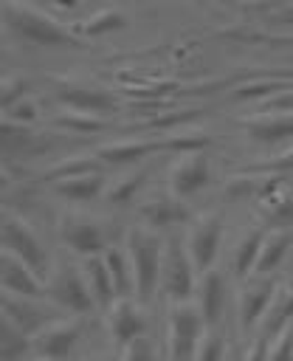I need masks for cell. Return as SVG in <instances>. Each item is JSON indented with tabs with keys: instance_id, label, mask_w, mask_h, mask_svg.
I'll return each mask as SVG.
<instances>
[{
	"instance_id": "obj_7",
	"label": "cell",
	"mask_w": 293,
	"mask_h": 361,
	"mask_svg": "<svg viewBox=\"0 0 293 361\" xmlns=\"http://www.w3.org/2000/svg\"><path fill=\"white\" fill-rule=\"evenodd\" d=\"M220 243H223V214L208 212V214H200L197 220H192V228L186 237V251H189L197 274H206L208 268H214Z\"/></svg>"
},
{
	"instance_id": "obj_40",
	"label": "cell",
	"mask_w": 293,
	"mask_h": 361,
	"mask_svg": "<svg viewBox=\"0 0 293 361\" xmlns=\"http://www.w3.org/2000/svg\"><path fill=\"white\" fill-rule=\"evenodd\" d=\"M56 3L65 6V8H73V6H76V0H56Z\"/></svg>"
},
{
	"instance_id": "obj_29",
	"label": "cell",
	"mask_w": 293,
	"mask_h": 361,
	"mask_svg": "<svg viewBox=\"0 0 293 361\" xmlns=\"http://www.w3.org/2000/svg\"><path fill=\"white\" fill-rule=\"evenodd\" d=\"M262 203H265L262 217H265L268 228H293V197L290 195H282L276 189Z\"/></svg>"
},
{
	"instance_id": "obj_1",
	"label": "cell",
	"mask_w": 293,
	"mask_h": 361,
	"mask_svg": "<svg viewBox=\"0 0 293 361\" xmlns=\"http://www.w3.org/2000/svg\"><path fill=\"white\" fill-rule=\"evenodd\" d=\"M0 20L23 39L31 45H45V48H85L82 37L73 34L70 28L59 25L54 17L45 11L20 3V0H0Z\"/></svg>"
},
{
	"instance_id": "obj_15",
	"label": "cell",
	"mask_w": 293,
	"mask_h": 361,
	"mask_svg": "<svg viewBox=\"0 0 293 361\" xmlns=\"http://www.w3.org/2000/svg\"><path fill=\"white\" fill-rule=\"evenodd\" d=\"M141 217L146 220L149 228H172V226L189 223L192 209L186 206L183 197H177L172 192H158L146 203H141Z\"/></svg>"
},
{
	"instance_id": "obj_31",
	"label": "cell",
	"mask_w": 293,
	"mask_h": 361,
	"mask_svg": "<svg viewBox=\"0 0 293 361\" xmlns=\"http://www.w3.org/2000/svg\"><path fill=\"white\" fill-rule=\"evenodd\" d=\"M228 355V341H225V333L217 330V327H208L200 347H197V358L194 361H225Z\"/></svg>"
},
{
	"instance_id": "obj_32",
	"label": "cell",
	"mask_w": 293,
	"mask_h": 361,
	"mask_svg": "<svg viewBox=\"0 0 293 361\" xmlns=\"http://www.w3.org/2000/svg\"><path fill=\"white\" fill-rule=\"evenodd\" d=\"M56 124H59V127H68V130H73V133H82V135L104 130V118H101V116H87V113H68V116H62Z\"/></svg>"
},
{
	"instance_id": "obj_12",
	"label": "cell",
	"mask_w": 293,
	"mask_h": 361,
	"mask_svg": "<svg viewBox=\"0 0 293 361\" xmlns=\"http://www.w3.org/2000/svg\"><path fill=\"white\" fill-rule=\"evenodd\" d=\"M208 183V158L206 152H186L177 155L172 172H169V192L189 200Z\"/></svg>"
},
{
	"instance_id": "obj_22",
	"label": "cell",
	"mask_w": 293,
	"mask_h": 361,
	"mask_svg": "<svg viewBox=\"0 0 293 361\" xmlns=\"http://www.w3.org/2000/svg\"><path fill=\"white\" fill-rule=\"evenodd\" d=\"M85 274H87V285L93 290V299L101 310H110L113 302L118 299L116 293V285H113V276H110V268H107V259L104 254L99 257H85Z\"/></svg>"
},
{
	"instance_id": "obj_28",
	"label": "cell",
	"mask_w": 293,
	"mask_h": 361,
	"mask_svg": "<svg viewBox=\"0 0 293 361\" xmlns=\"http://www.w3.org/2000/svg\"><path fill=\"white\" fill-rule=\"evenodd\" d=\"M127 14L118 11V8H101L96 14H90L82 25H79V34L82 37H101V34H110V31H121L127 28Z\"/></svg>"
},
{
	"instance_id": "obj_8",
	"label": "cell",
	"mask_w": 293,
	"mask_h": 361,
	"mask_svg": "<svg viewBox=\"0 0 293 361\" xmlns=\"http://www.w3.org/2000/svg\"><path fill=\"white\" fill-rule=\"evenodd\" d=\"M45 296H51L59 307H65V310H70L76 316H87V313H93V307H99L96 299H93V290L87 285V279H82V274L73 265L62 268L48 282V293Z\"/></svg>"
},
{
	"instance_id": "obj_2",
	"label": "cell",
	"mask_w": 293,
	"mask_h": 361,
	"mask_svg": "<svg viewBox=\"0 0 293 361\" xmlns=\"http://www.w3.org/2000/svg\"><path fill=\"white\" fill-rule=\"evenodd\" d=\"M127 254L132 262V276H135V299L144 305L155 296L158 282H161V262H163V243L155 231L135 226L127 234Z\"/></svg>"
},
{
	"instance_id": "obj_38",
	"label": "cell",
	"mask_w": 293,
	"mask_h": 361,
	"mask_svg": "<svg viewBox=\"0 0 293 361\" xmlns=\"http://www.w3.org/2000/svg\"><path fill=\"white\" fill-rule=\"evenodd\" d=\"M251 169H256V172H279V175H282V172H293V147L285 149L282 155L265 161V164H254Z\"/></svg>"
},
{
	"instance_id": "obj_37",
	"label": "cell",
	"mask_w": 293,
	"mask_h": 361,
	"mask_svg": "<svg viewBox=\"0 0 293 361\" xmlns=\"http://www.w3.org/2000/svg\"><path fill=\"white\" fill-rule=\"evenodd\" d=\"M23 96H25V82L23 79H0V113Z\"/></svg>"
},
{
	"instance_id": "obj_5",
	"label": "cell",
	"mask_w": 293,
	"mask_h": 361,
	"mask_svg": "<svg viewBox=\"0 0 293 361\" xmlns=\"http://www.w3.org/2000/svg\"><path fill=\"white\" fill-rule=\"evenodd\" d=\"M0 248L11 251L14 257H20L37 276L45 279L48 274V254L42 248V243L34 237V231L14 214H3L0 217Z\"/></svg>"
},
{
	"instance_id": "obj_30",
	"label": "cell",
	"mask_w": 293,
	"mask_h": 361,
	"mask_svg": "<svg viewBox=\"0 0 293 361\" xmlns=\"http://www.w3.org/2000/svg\"><path fill=\"white\" fill-rule=\"evenodd\" d=\"M146 175H149V169H146V166H141V169H138V172H132L130 178L118 180V183L110 189V203H116V206H127V203H132V200H135V195L141 192V186H144Z\"/></svg>"
},
{
	"instance_id": "obj_6",
	"label": "cell",
	"mask_w": 293,
	"mask_h": 361,
	"mask_svg": "<svg viewBox=\"0 0 293 361\" xmlns=\"http://www.w3.org/2000/svg\"><path fill=\"white\" fill-rule=\"evenodd\" d=\"M194 262L186 251V245L172 243L163 248V262H161V282L158 288L172 299V302H189L194 293Z\"/></svg>"
},
{
	"instance_id": "obj_19",
	"label": "cell",
	"mask_w": 293,
	"mask_h": 361,
	"mask_svg": "<svg viewBox=\"0 0 293 361\" xmlns=\"http://www.w3.org/2000/svg\"><path fill=\"white\" fill-rule=\"evenodd\" d=\"M54 192L70 203H90L104 192V172L101 169H90V172H79V175H68L59 180H51Z\"/></svg>"
},
{
	"instance_id": "obj_13",
	"label": "cell",
	"mask_w": 293,
	"mask_h": 361,
	"mask_svg": "<svg viewBox=\"0 0 293 361\" xmlns=\"http://www.w3.org/2000/svg\"><path fill=\"white\" fill-rule=\"evenodd\" d=\"M242 130L256 144H282L293 138V110H268L256 116H245Z\"/></svg>"
},
{
	"instance_id": "obj_16",
	"label": "cell",
	"mask_w": 293,
	"mask_h": 361,
	"mask_svg": "<svg viewBox=\"0 0 293 361\" xmlns=\"http://www.w3.org/2000/svg\"><path fill=\"white\" fill-rule=\"evenodd\" d=\"M276 290L279 288H276V282L270 276H256V279H251L242 288V293H239V322H242V330H254L265 319Z\"/></svg>"
},
{
	"instance_id": "obj_3",
	"label": "cell",
	"mask_w": 293,
	"mask_h": 361,
	"mask_svg": "<svg viewBox=\"0 0 293 361\" xmlns=\"http://www.w3.org/2000/svg\"><path fill=\"white\" fill-rule=\"evenodd\" d=\"M206 330L208 327L203 322L200 307H194L192 302H175L169 307V358L194 361Z\"/></svg>"
},
{
	"instance_id": "obj_4",
	"label": "cell",
	"mask_w": 293,
	"mask_h": 361,
	"mask_svg": "<svg viewBox=\"0 0 293 361\" xmlns=\"http://www.w3.org/2000/svg\"><path fill=\"white\" fill-rule=\"evenodd\" d=\"M82 336V319H54L31 336V355L37 361H68Z\"/></svg>"
},
{
	"instance_id": "obj_11",
	"label": "cell",
	"mask_w": 293,
	"mask_h": 361,
	"mask_svg": "<svg viewBox=\"0 0 293 361\" xmlns=\"http://www.w3.org/2000/svg\"><path fill=\"white\" fill-rule=\"evenodd\" d=\"M59 237H62V243H65L73 254H79L82 259H85V257L107 254V237H104V231H101L93 220H87V217H79V214L65 217L62 226H59Z\"/></svg>"
},
{
	"instance_id": "obj_33",
	"label": "cell",
	"mask_w": 293,
	"mask_h": 361,
	"mask_svg": "<svg viewBox=\"0 0 293 361\" xmlns=\"http://www.w3.org/2000/svg\"><path fill=\"white\" fill-rule=\"evenodd\" d=\"M265 361H293V324L282 327L268 347V358Z\"/></svg>"
},
{
	"instance_id": "obj_36",
	"label": "cell",
	"mask_w": 293,
	"mask_h": 361,
	"mask_svg": "<svg viewBox=\"0 0 293 361\" xmlns=\"http://www.w3.org/2000/svg\"><path fill=\"white\" fill-rule=\"evenodd\" d=\"M0 116L8 118V121H14V124H25V127H28V124L37 118V104H34L28 96H23V99H17L11 107H6Z\"/></svg>"
},
{
	"instance_id": "obj_34",
	"label": "cell",
	"mask_w": 293,
	"mask_h": 361,
	"mask_svg": "<svg viewBox=\"0 0 293 361\" xmlns=\"http://www.w3.org/2000/svg\"><path fill=\"white\" fill-rule=\"evenodd\" d=\"M276 90H287V82H282V79H262V82H251V85H242L237 93H234V99H262V96H270V93H276Z\"/></svg>"
},
{
	"instance_id": "obj_26",
	"label": "cell",
	"mask_w": 293,
	"mask_h": 361,
	"mask_svg": "<svg viewBox=\"0 0 293 361\" xmlns=\"http://www.w3.org/2000/svg\"><path fill=\"white\" fill-rule=\"evenodd\" d=\"M104 259H107V268H110V276H113V285H116L118 299L135 296V276H132L130 254H124L121 248H107Z\"/></svg>"
},
{
	"instance_id": "obj_35",
	"label": "cell",
	"mask_w": 293,
	"mask_h": 361,
	"mask_svg": "<svg viewBox=\"0 0 293 361\" xmlns=\"http://www.w3.org/2000/svg\"><path fill=\"white\" fill-rule=\"evenodd\" d=\"M121 361H158V353H155V344L149 341V336H138L135 341L121 347Z\"/></svg>"
},
{
	"instance_id": "obj_14",
	"label": "cell",
	"mask_w": 293,
	"mask_h": 361,
	"mask_svg": "<svg viewBox=\"0 0 293 361\" xmlns=\"http://www.w3.org/2000/svg\"><path fill=\"white\" fill-rule=\"evenodd\" d=\"M155 152H172V135L169 138H132V141H116L96 152L101 164L110 166H127L138 164L141 158H149Z\"/></svg>"
},
{
	"instance_id": "obj_21",
	"label": "cell",
	"mask_w": 293,
	"mask_h": 361,
	"mask_svg": "<svg viewBox=\"0 0 293 361\" xmlns=\"http://www.w3.org/2000/svg\"><path fill=\"white\" fill-rule=\"evenodd\" d=\"M290 248H293V228H268L265 240H262V248H259V259H256L254 274L256 276H270L285 262Z\"/></svg>"
},
{
	"instance_id": "obj_41",
	"label": "cell",
	"mask_w": 293,
	"mask_h": 361,
	"mask_svg": "<svg viewBox=\"0 0 293 361\" xmlns=\"http://www.w3.org/2000/svg\"><path fill=\"white\" fill-rule=\"evenodd\" d=\"M6 183H8V175H6V172H3V169H0V189H3V186H6Z\"/></svg>"
},
{
	"instance_id": "obj_17",
	"label": "cell",
	"mask_w": 293,
	"mask_h": 361,
	"mask_svg": "<svg viewBox=\"0 0 293 361\" xmlns=\"http://www.w3.org/2000/svg\"><path fill=\"white\" fill-rule=\"evenodd\" d=\"M107 327L118 347H127L138 336H146V319L132 299H116L107 310Z\"/></svg>"
},
{
	"instance_id": "obj_39",
	"label": "cell",
	"mask_w": 293,
	"mask_h": 361,
	"mask_svg": "<svg viewBox=\"0 0 293 361\" xmlns=\"http://www.w3.org/2000/svg\"><path fill=\"white\" fill-rule=\"evenodd\" d=\"M225 361H248V358H245V353H242V350H237V347H228V355H225Z\"/></svg>"
},
{
	"instance_id": "obj_42",
	"label": "cell",
	"mask_w": 293,
	"mask_h": 361,
	"mask_svg": "<svg viewBox=\"0 0 293 361\" xmlns=\"http://www.w3.org/2000/svg\"><path fill=\"white\" fill-rule=\"evenodd\" d=\"M34 361H37V358H34Z\"/></svg>"
},
{
	"instance_id": "obj_23",
	"label": "cell",
	"mask_w": 293,
	"mask_h": 361,
	"mask_svg": "<svg viewBox=\"0 0 293 361\" xmlns=\"http://www.w3.org/2000/svg\"><path fill=\"white\" fill-rule=\"evenodd\" d=\"M31 355V338L0 310V361H23Z\"/></svg>"
},
{
	"instance_id": "obj_25",
	"label": "cell",
	"mask_w": 293,
	"mask_h": 361,
	"mask_svg": "<svg viewBox=\"0 0 293 361\" xmlns=\"http://www.w3.org/2000/svg\"><path fill=\"white\" fill-rule=\"evenodd\" d=\"M290 322H293V285H290L285 293L276 290V296H273V302H270L265 319L259 322V333L268 336V338H273V336H276L282 327H287Z\"/></svg>"
},
{
	"instance_id": "obj_18",
	"label": "cell",
	"mask_w": 293,
	"mask_h": 361,
	"mask_svg": "<svg viewBox=\"0 0 293 361\" xmlns=\"http://www.w3.org/2000/svg\"><path fill=\"white\" fill-rule=\"evenodd\" d=\"M0 310L31 338L39 327H45L48 322H54L51 310L39 307L37 299H28V296H17V293H6L0 290Z\"/></svg>"
},
{
	"instance_id": "obj_9",
	"label": "cell",
	"mask_w": 293,
	"mask_h": 361,
	"mask_svg": "<svg viewBox=\"0 0 293 361\" xmlns=\"http://www.w3.org/2000/svg\"><path fill=\"white\" fill-rule=\"evenodd\" d=\"M56 99L70 113H87V116H107V113H116L118 107V99L110 90H99V87L70 82V79L56 82Z\"/></svg>"
},
{
	"instance_id": "obj_27",
	"label": "cell",
	"mask_w": 293,
	"mask_h": 361,
	"mask_svg": "<svg viewBox=\"0 0 293 361\" xmlns=\"http://www.w3.org/2000/svg\"><path fill=\"white\" fill-rule=\"evenodd\" d=\"M265 231H268V226H256V228H251V231L239 240V245H237V251H234V274H237V276L245 279V276L256 268V259H259V248H262Z\"/></svg>"
},
{
	"instance_id": "obj_24",
	"label": "cell",
	"mask_w": 293,
	"mask_h": 361,
	"mask_svg": "<svg viewBox=\"0 0 293 361\" xmlns=\"http://www.w3.org/2000/svg\"><path fill=\"white\" fill-rule=\"evenodd\" d=\"M31 149H39L37 133L25 124H14V121L0 116V152L23 155V152H31Z\"/></svg>"
},
{
	"instance_id": "obj_20",
	"label": "cell",
	"mask_w": 293,
	"mask_h": 361,
	"mask_svg": "<svg viewBox=\"0 0 293 361\" xmlns=\"http://www.w3.org/2000/svg\"><path fill=\"white\" fill-rule=\"evenodd\" d=\"M223 305H225V276L217 268H208L197 285V307L203 313L206 327H217L223 316Z\"/></svg>"
},
{
	"instance_id": "obj_10",
	"label": "cell",
	"mask_w": 293,
	"mask_h": 361,
	"mask_svg": "<svg viewBox=\"0 0 293 361\" xmlns=\"http://www.w3.org/2000/svg\"><path fill=\"white\" fill-rule=\"evenodd\" d=\"M0 290L17 293V296H28V299H39V296L48 293V285L20 257H14L11 251L0 248Z\"/></svg>"
}]
</instances>
